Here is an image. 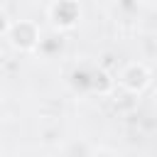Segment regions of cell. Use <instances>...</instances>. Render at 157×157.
<instances>
[{"label":"cell","instance_id":"1","mask_svg":"<svg viewBox=\"0 0 157 157\" xmlns=\"http://www.w3.org/2000/svg\"><path fill=\"white\" fill-rule=\"evenodd\" d=\"M2 34L5 39L10 42L12 49L17 52H34L42 42V32H39V25L32 22V20H17V22H5L2 27Z\"/></svg>","mask_w":157,"mask_h":157},{"label":"cell","instance_id":"4","mask_svg":"<svg viewBox=\"0 0 157 157\" xmlns=\"http://www.w3.org/2000/svg\"><path fill=\"white\" fill-rule=\"evenodd\" d=\"M88 86H91V91H96V93H110V91H113V86H115V81H113L103 69H98V71H93V74H91Z\"/></svg>","mask_w":157,"mask_h":157},{"label":"cell","instance_id":"3","mask_svg":"<svg viewBox=\"0 0 157 157\" xmlns=\"http://www.w3.org/2000/svg\"><path fill=\"white\" fill-rule=\"evenodd\" d=\"M150 81H152V74H150V69H147L142 61L128 64V66L120 71V76H118V83H120L128 93H142V91L150 86Z\"/></svg>","mask_w":157,"mask_h":157},{"label":"cell","instance_id":"2","mask_svg":"<svg viewBox=\"0 0 157 157\" xmlns=\"http://www.w3.org/2000/svg\"><path fill=\"white\" fill-rule=\"evenodd\" d=\"M49 20L54 29H74L81 20V5L76 0H54L49 5Z\"/></svg>","mask_w":157,"mask_h":157}]
</instances>
